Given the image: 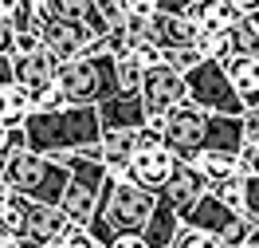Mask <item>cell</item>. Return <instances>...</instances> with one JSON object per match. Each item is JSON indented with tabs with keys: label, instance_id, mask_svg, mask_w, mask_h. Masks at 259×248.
<instances>
[{
	"label": "cell",
	"instance_id": "6da1fadb",
	"mask_svg": "<svg viewBox=\"0 0 259 248\" xmlns=\"http://www.w3.org/2000/svg\"><path fill=\"white\" fill-rule=\"evenodd\" d=\"M20 126H24V134H28V150H32V154H48V158L87 150V146H95L98 138H102L98 107L35 111V115H28Z\"/></svg>",
	"mask_w": 259,
	"mask_h": 248
},
{
	"label": "cell",
	"instance_id": "7a4b0ae2",
	"mask_svg": "<svg viewBox=\"0 0 259 248\" xmlns=\"http://www.w3.org/2000/svg\"><path fill=\"white\" fill-rule=\"evenodd\" d=\"M153 209H157V193L142 189L138 182H106L98 197V213L87 229L95 232L98 244H110L122 232H142Z\"/></svg>",
	"mask_w": 259,
	"mask_h": 248
},
{
	"label": "cell",
	"instance_id": "3957f363",
	"mask_svg": "<svg viewBox=\"0 0 259 248\" xmlns=\"http://www.w3.org/2000/svg\"><path fill=\"white\" fill-rule=\"evenodd\" d=\"M59 87L67 95V107H98L110 95H118V71L110 51H87L59 63Z\"/></svg>",
	"mask_w": 259,
	"mask_h": 248
},
{
	"label": "cell",
	"instance_id": "277c9868",
	"mask_svg": "<svg viewBox=\"0 0 259 248\" xmlns=\"http://www.w3.org/2000/svg\"><path fill=\"white\" fill-rule=\"evenodd\" d=\"M67 182H71L67 165L48 158V154L24 150V154H12V158H8V189L39 201V205H59L63 193H67Z\"/></svg>",
	"mask_w": 259,
	"mask_h": 248
},
{
	"label": "cell",
	"instance_id": "5b68a950",
	"mask_svg": "<svg viewBox=\"0 0 259 248\" xmlns=\"http://www.w3.org/2000/svg\"><path fill=\"white\" fill-rule=\"evenodd\" d=\"M185 95H189V102H196L208 115H243L247 111L243 99L236 95V87L228 83L224 63H208V59L185 75Z\"/></svg>",
	"mask_w": 259,
	"mask_h": 248
},
{
	"label": "cell",
	"instance_id": "8992f818",
	"mask_svg": "<svg viewBox=\"0 0 259 248\" xmlns=\"http://www.w3.org/2000/svg\"><path fill=\"white\" fill-rule=\"evenodd\" d=\"M157 130H161L165 146L177 154L181 162H189L193 154H200L204 150V142H208V111H200L196 102H181V107H173L169 115L161 118V122H153Z\"/></svg>",
	"mask_w": 259,
	"mask_h": 248
},
{
	"label": "cell",
	"instance_id": "52a82bcc",
	"mask_svg": "<svg viewBox=\"0 0 259 248\" xmlns=\"http://www.w3.org/2000/svg\"><path fill=\"white\" fill-rule=\"evenodd\" d=\"M181 225L204 229L208 236H216L220 244H240V248H243L247 229H251V221H247V217H243V213H232V209H228V205H220L212 193H204L196 205H189V209L181 213Z\"/></svg>",
	"mask_w": 259,
	"mask_h": 248
},
{
	"label": "cell",
	"instance_id": "ba28073f",
	"mask_svg": "<svg viewBox=\"0 0 259 248\" xmlns=\"http://www.w3.org/2000/svg\"><path fill=\"white\" fill-rule=\"evenodd\" d=\"M44 48L59 59V63H67V59H75V55H87V51H102V40L106 36L95 32L91 24H79V20H48V28H44Z\"/></svg>",
	"mask_w": 259,
	"mask_h": 248
},
{
	"label": "cell",
	"instance_id": "9c48e42d",
	"mask_svg": "<svg viewBox=\"0 0 259 248\" xmlns=\"http://www.w3.org/2000/svg\"><path fill=\"white\" fill-rule=\"evenodd\" d=\"M142 107H146L149 122H161L173 107H181V102L189 99L185 95V75H177L169 63L153 67V71H146V79H142Z\"/></svg>",
	"mask_w": 259,
	"mask_h": 248
},
{
	"label": "cell",
	"instance_id": "30bf717a",
	"mask_svg": "<svg viewBox=\"0 0 259 248\" xmlns=\"http://www.w3.org/2000/svg\"><path fill=\"white\" fill-rule=\"evenodd\" d=\"M181 169V158L169 146L161 150H146V154H134L130 158V182H138L149 193H161L165 185L173 182V173Z\"/></svg>",
	"mask_w": 259,
	"mask_h": 248
},
{
	"label": "cell",
	"instance_id": "8fae6325",
	"mask_svg": "<svg viewBox=\"0 0 259 248\" xmlns=\"http://www.w3.org/2000/svg\"><path fill=\"white\" fill-rule=\"evenodd\" d=\"M98 122H102V130H142L149 126V115L146 107H142V95H126V91H118L110 95L106 102H98Z\"/></svg>",
	"mask_w": 259,
	"mask_h": 248
},
{
	"label": "cell",
	"instance_id": "7c38bea8",
	"mask_svg": "<svg viewBox=\"0 0 259 248\" xmlns=\"http://www.w3.org/2000/svg\"><path fill=\"white\" fill-rule=\"evenodd\" d=\"M208 189H212V185L204 182L200 173H196L193 165H189V162H181V169L173 173V182L165 185V189L157 193V197H161L165 205H173L177 213H185V209H189V205H196V201L204 197Z\"/></svg>",
	"mask_w": 259,
	"mask_h": 248
},
{
	"label": "cell",
	"instance_id": "4fadbf2b",
	"mask_svg": "<svg viewBox=\"0 0 259 248\" xmlns=\"http://www.w3.org/2000/svg\"><path fill=\"white\" fill-rule=\"evenodd\" d=\"M193 20L189 16H173V12H157V16L149 20V32L146 40H153L161 51H177V48H193Z\"/></svg>",
	"mask_w": 259,
	"mask_h": 248
},
{
	"label": "cell",
	"instance_id": "5bb4252c",
	"mask_svg": "<svg viewBox=\"0 0 259 248\" xmlns=\"http://www.w3.org/2000/svg\"><path fill=\"white\" fill-rule=\"evenodd\" d=\"M55 79H59V59H55L48 48H39V51H32V55H20L16 59V83H24L32 95H39V91L51 87Z\"/></svg>",
	"mask_w": 259,
	"mask_h": 248
},
{
	"label": "cell",
	"instance_id": "9a60e30c",
	"mask_svg": "<svg viewBox=\"0 0 259 248\" xmlns=\"http://www.w3.org/2000/svg\"><path fill=\"white\" fill-rule=\"evenodd\" d=\"M185 16L193 20L196 32H232V28L240 24L236 8H232L228 0H193Z\"/></svg>",
	"mask_w": 259,
	"mask_h": 248
},
{
	"label": "cell",
	"instance_id": "2e32d148",
	"mask_svg": "<svg viewBox=\"0 0 259 248\" xmlns=\"http://www.w3.org/2000/svg\"><path fill=\"white\" fill-rule=\"evenodd\" d=\"M189 165H193L208 185L228 182V178H240V154H228V150H200V154L189 158Z\"/></svg>",
	"mask_w": 259,
	"mask_h": 248
},
{
	"label": "cell",
	"instance_id": "e0dca14e",
	"mask_svg": "<svg viewBox=\"0 0 259 248\" xmlns=\"http://www.w3.org/2000/svg\"><path fill=\"white\" fill-rule=\"evenodd\" d=\"M228 83L236 87V95L243 99V107H259V59L251 55H232L224 63Z\"/></svg>",
	"mask_w": 259,
	"mask_h": 248
},
{
	"label": "cell",
	"instance_id": "ac0fdd59",
	"mask_svg": "<svg viewBox=\"0 0 259 248\" xmlns=\"http://www.w3.org/2000/svg\"><path fill=\"white\" fill-rule=\"evenodd\" d=\"M177 232H181V213L173 209V205H165V201L157 197V209L149 213L146 229H142L146 244H149V248H173Z\"/></svg>",
	"mask_w": 259,
	"mask_h": 248
},
{
	"label": "cell",
	"instance_id": "d6986e66",
	"mask_svg": "<svg viewBox=\"0 0 259 248\" xmlns=\"http://www.w3.org/2000/svg\"><path fill=\"white\" fill-rule=\"evenodd\" d=\"M48 4V12L55 20H79V24H91L95 32H110V24H106V16L98 12L95 0H44Z\"/></svg>",
	"mask_w": 259,
	"mask_h": 248
},
{
	"label": "cell",
	"instance_id": "ffe728a7",
	"mask_svg": "<svg viewBox=\"0 0 259 248\" xmlns=\"http://www.w3.org/2000/svg\"><path fill=\"white\" fill-rule=\"evenodd\" d=\"M0 107H4V118H8V122L20 126L28 115H35V95L24 83H8V87H0Z\"/></svg>",
	"mask_w": 259,
	"mask_h": 248
},
{
	"label": "cell",
	"instance_id": "44dd1931",
	"mask_svg": "<svg viewBox=\"0 0 259 248\" xmlns=\"http://www.w3.org/2000/svg\"><path fill=\"white\" fill-rule=\"evenodd\" d=\"M193 48L200 59H208V63H228L236 48H232V32H196L193 36Z\"/></svg>",
	"mask_w": 259,
	"mask_h": 248
},
{
	"label": "cell",
	"instance_id": "7402d4cb",
	"mask_svg": "<svg viewBox=\"0 0 259 248\" xmlns=\"http://www.w3.org/2000/svg\"><path fill=\"white\" fill-rule=\"evenodd\" d=\"M98 146H102V162L106 165H126L130 154H134V134L130 130H102Z\"/></svg>",
	"mask_w": 259,
	"mask_h": 248
},
{
	"label": "cell",
	"instance_id": "603a6c76",
	"mask_svg": "<svg viewBox=\"0 0 259 248\" xmlns=\"http://www.w3.org/2000/svg\"><path fill=\"white\" fill-rule=\"evenodd\" d=\"M208 193L220 201V205H228L232 213H243V217H247V178H228V182H216Z\"/></svg>",
	"mask_w": 259,
	"mask_h": 248
},
{
	"label": "cell",
	"instance_id": "cb8c5ba5",
	"mask_svg": "<svg viewBox=\"0 0 259 248\" xmlns=\"http://www.w3.org/2000/svg\"><path fill=\"white\" fill-rule=\"evenodd\" d=\"M114 71H118V87H122L126 95H138V91H142V79H146V71L134 63V55H130V51L114 59Z\"/></svg>",
	"mask_w": 259,
	"mask_h": 248
},
{
	"label": "cell",
	"instance_id": "d4e9b609",
	"mask_svg": "<svg viewBox=\"0 0 259 248\" xmlns=\"http://www.w3.org/2000/svg\"><path fill=\"white\" fill-rule=\"evenodd\" d=\"M126 55V51H122ZM130 55H134V63L142 67V71H153V67H161L165 63V51L153 44V40H134L130 44Z\"/></svg>",
	"mask_w": 259,
	"mask_h": 248
},
{
	"label": "cell",
	"instance_id": "484cf974",
	"mask_svg": "<svg viewBox=\"0 0 259 248\" xmlns=\"http://www.w3.org/2000/svg\"><path fill=\"white\" fill-rule=\"evenodd\" d=\"M59 240H63V248H106V244H98V240H95V232L87 229V225H71V221L63 225Z\"/></svg>",
	"mask_w": 259,
	"mask_h": 248
},
{
	"label": "cell",
	"instance_id": "4316f807",
	"mask_svg": "<svg viewBox=\"0 0 259 248\" xmlns=\"http://www.w3.org/2000/svg\"><path fill=\"white\" fill-rule=\"evenodd\" d=\"M232 48H236V55H251V59H259V32H251L247 24H236L232 28Z\"/></svg>",
	"mask_w": 259,
	"mask_h": 248
},
{
	"label": "cell",
	"instance_id": "83f0119b",
	"mask_svg": "<svg viewBox=\"0 0 259 248\" xmlns=\"http://www.w3.org/2000/svg\"><path fill=\"white\" fill-rule=\"evenodd\" d=\"M173 248H220V240H216V236H208L204 229H193V225H181L177 240H173Z\"/></svg>",
	"mask_w": 259,
	"mask_h": 248
},
{
	"label": "cell",
	"instance_id": "f1b7e54d",
	"mask_svg": "<svg viewBox=\"0 0 259 248\" xmlns=\"http://www.w3.org/2000/svg\"><path fill=\"white\" fill-rule=\"evenodd\" d=\"M165 63L173 67L177 75H189V71H193V67H200L204 59L196 55V48H177V51H165Z\"/></svg>",
	"mask_w": 259,
	"mask_h": 248
},
{
	"label": "cell",
	"instance_id": "f546056e",
	"mask_svg": "<svg viewBox=\"0 0 259 248\" xmlns=\"http://www.w3.org/2000/svg\"><path fill=\"white\" fill-rule=\"evenodd\" d=\"M165 146V138H161V130L149 122V126H142V130H134V154H146V150H161ZM130 154V158H134Z\"/></svg>",
	"mask_w": 259,
	"mask_h": 248
},
{
	"label": "cell",
	"instance_id": "4dcf8cb0",
	"mask_svg": "<svg viewBox=\"0 0 259 248\" xmlns=\"http://www.w3.org/2000/svg\"><path fill=\"white\" fill-rule=\"evenodd\" d=\"M63 107H67V95H63V87H59V79L35 95V111H63Z\"/></svg>",
	"mask_w": 259,
	"mask_h": 248
},
{
	"label": "cell",
	"instance_id": "1f68e13d",
	"mask_svg": "<svg viewBox=\"0 0 259 248\" xmlns=\"http://www.w3.org/2000/svg\"><path fill=\"white\" fill-rule=\"evenodd\" d=\"M122 16L126 20H153L157 16V0H122Z\"/></svg>",
	"mask_w": 259,
	"mask_h": 248
},
{
	"label": "cell",
	"instance_id": "d6a6232c",
	"mask_svg": "<svg viewBox=\"0 0 259 248\" xmlns=\"http://www.w3.org/2000/svg\"><path fill=\"white\" fill-rule=\"evenodd\" d=\"M39 48H44V36L39 32H20L16 28V40H12V55H16V59L20 55H32V51H39Z\"/></svg>",
	"mask_w": 259,
	"mask_h": 248
},
{
	"label": "cell",
	"instance_id": "836d02e7",
	"mask_svg": "<svg viewBox=\"0 0 259 248\" xmlns=\"http://www.w3.org/2000/svg\"><path fill=\"white\" fill-rule=\"evenodd\" d=\"M0 232H4V236H28V221H24V213L8 205V213L0 217Z\"/></svg>",
	"mask_w": 259,
	"mask_h": 248
},
{
	"label": "cell",
	"instance_id": "e575fe53",
	"mask_svg": "<svg viewBox=\"0 0 259 248\" xmlns=\"http://www.w3.org/2000/svg\"><path fill=\"white\" fill-rule=\"evenodd\" d=\"M240 122H243V146H255L259 142V107H247L240 115Z\"/></svg>",
	"mask_w": 259,
	"mask_h": 248
},
{
	"label": "cell",
	"instance_id": "d590c367",
	"mask_svg": "<svg viewBox=\"0 0 259 248\" xmlns=\"http://www.w3.org/2000/svg\"><path fill=\"white\" fill-rule=\"evenodd\" d=\"M95 4H98V12L106 16V24H110V28L126 20V16H122V0H95Z\"/></svg>",
	"mask_w": 259,
	"mask_h": 248
},
{
	"label": "cell",
	"instance_id": "8d00e7d4",
	"mask_svg": "<svg viewBox=\"0 0 259 248\" xmlns=\"http://www.w3.org/2000/svg\"><path fill=\"white\" fill-rule=\"evenodd\" d=\"M4 150H8V154H24V150H28V134H24V126H12V130H8Z\"/></svg>",
	"mask_w": 259,
	"mask_h": 248
},
{
	"label": "cell",
	"instance_id": "74e56055",
	"mask_svg": "<svg viewBox=\"0 0 259 248\" xmlns=\"http://www.w3.org/2000/svg\"><path fill=\"white\" fill-rule=\"evenodd\" d=\"M106 248H149V244H146V236H142V232H122V236H114Z\"/></svg>",
	"mask_w": 259,
	"mask_h": 248
},
{
	"label": "cell",
	"instance_id": "f35d334b",
	"mask_svg": "<svg viewBox=\"0 0 259 248\" xmlns=\"http://www.w3.org/2000/svg\"><path fill=\"white\" fill-rule=\"evenodd\" d=\"M12 40H16V24L0 20V55H12Z\"/></svg>",
	"mask_w": 259,
	"mask_h": 248
},
{
	"label": "cell",
	"instance_id": "ab89813d",
	"mask_svg": "<svg viewBox=\"0 0 259 248\" xmlns=\"http://www.w3.org/2000/svg\"><path fill=\"white\" fill-rule=\"evenodd\" d=\"M16 83V55H0V87Z\"/></svg>",
	"mask_w": 259,
	"mask_h": 248
},
{
	"label": "cell",
	"instance_id": "60d3db41",
	"mask_svg": "<svg viewBox=\"0 0 259 248\" xmlns=\"http://www.w3.org/2000/svg\"><path fill=\"white\" fill-rule=\"evenodd\" d=\"M193 0H157V12H173V16H185Z\"/></svg>",
	"mask_w": 259,
	"mask_h": 248
},
{
	"label": "cell",
	"instance_id": "b9f144b4",
	"mask_svg": "<svg viewBox=\"0 0 259 248\" xmlns=\"http://www.w3.org/2000/svg\"><path fill=\"white\" fill-rule=\"evenodd\" d=\"M228 4L236 8V16H240V20H247L251 12H259V0H228Z\"/></svg>",
	"mask_w": 259,
	"mask_h": 248
},
{
	"label": "cell",
	"instance_id": "7bdbcfd3",
	"mask_svg": "<svg viewBox=\"0 0 259 248\" xmlns=\"http://www.w3.org/2000/svg\"><path fill=\"white\" fill-rule=\"evenodd\" d=\"M20 8H24V0H0V20H16Z\"/></svg>",
	"mask_w": 259,
	"mask_h": 248
},
{
	"label": "cell",
	"instance_id": "ee69618b",
	"mask_svg": "<svg viewBox=\"0 0 259 248\" xmlns=\"http://www.w3.org/2000/svg\"><path fill=\"white\" fill-rule=\"evenodd\" d=\"M0 248H39V244H32L28 236H4L0 232Z\"/></svg>",
	"mask_w": 259,
	"mask_h": 248
},
{
	"label": "cell",
	"instance_id": "f6af8a7d",
	"mask_svg": "<svg viewBox=\"0 0 259 248\" xmlns=\"http://www.w3.org/2000/svg\"><path fill=\"white\" fill-rule=\"evenodd\" d=\"M243 248H259V221H251V229L243 236Z\"/></svg>",
	"mask_w": 259,
	"mask_h": 248
},
{
	"label": "cell",
	"instance_id": "bcb514c9",
	"mask_svg": "<svg viewBox=\"0 0 259 248\" xmlns=\"http://www.w3.org/2000/svg\"><path fill=\"white\" fill-rule=\"evenodd\" d=\"M8 158H12V154L0 146V185H8Z\"/></svg>",
	"mask_w": 259,
	"mask_h": 248
},
{
	"label": "cell",
	"instance_id": "7dc6e473",
	"mask_svg": "<svg viewBox=\"0 0 259 248\" xmlns=\"http://www.w3.org/2000/svg\"><path fill=\"white\" fill-rule=\"evenodd\" d=\"M12 126H16V122H8V118L0 115V146H4V142H8V130H12Z\"/></svg>",
	"mask_w": 259,
	"mask_h": 248
},
{
	"label": "cell",
	"instance_id": "c3c4849f",
	"mask_svg": "<svg viewBox=\"0 0 259 248\" xmlns=\"http://www.w3.org/2000/svg\"><path fill=\"white\" fill-rule=\"evenodd\" d=\"M8 213V185H0V217Z\"/></svg>",
	"mask_w": 259,
	"mask_h": 248
},
{
	"label": "cell",
	"instance_id": "681fc988",
	"mask_svg": "<svg viewBox=\"0 0 259 248\" xmlns=\"http://www.w3.org/2000/svg\"><path fill=\"white\" fill-rule=\"evenodd\" d=\"M243 24H247V28H251V32H259V12H251V16L243 20Z\"/></svg>",
	"mask_w": 259,
	"mask_h": 248
},
{
	"label": "cell",
	"instance_id": "f907efd6",
	"mask_svg": "<svg viewBox=\"0 0 259 248\" xmlns=\"http://www.w3.org/2000/svg\"><path fill=\"white\" fill-rule=\"evenodd\" d=\"M39 248H63V240L55 236V240H44V244H39Z\"/></svg>",
	"mask_w": 259,
	"mask_h": 248
},
{
	"label": "cell",
	"instance_id": "816d5d0a",
	"mask_svg": "<svg viewBox=\"0 0 259 248\" xmlns=\"http://www.w3.org/2000/svg\"><path fill=\"white\" fill-rule=\"evenodd\" d=\"M24 4H44V0H24Z\"/></svg>",
	"mask_w": 259,
	"mask_h": 248
},
{
	"label": "cell",
	"instance_id": "f5cc1de1",
	"mask_svg": "<svg viewBox=\"0 0 259 248\" xmlns=\"http://www.w3.org/2000/svg\"><path fill=\"white\" fill-rule=\"evenodd\" d=\"M220 248H240V244H220Z\"/></svg>",
	"mask_w": 259,
	"mask_h": 248
},
{
	"label": "cell",
	"instance_id": "db71d44e",
	"mask_svg": "<svg viewBox=\"0 0 259 248\" xmlns=\"http://www.w3.org/2000/svg\"><path fill=\"white\" fill-rule=\"evenodd\" d=\"M0 115H4V107H0Z\"/></svg>",
	"mask_w": 259,
	"mask_h": 248
}]
</instances>
